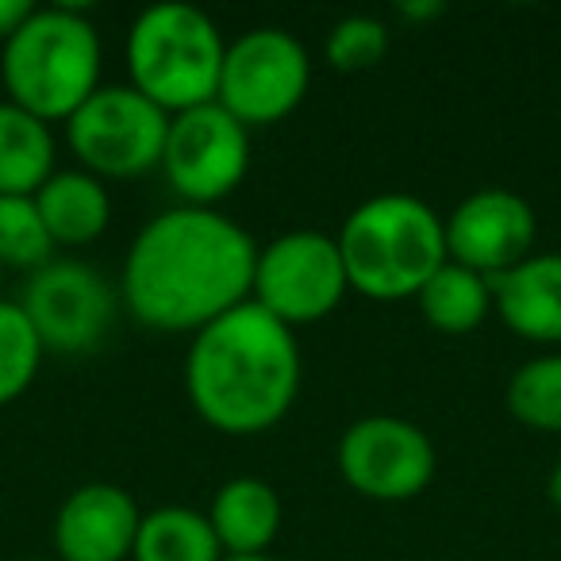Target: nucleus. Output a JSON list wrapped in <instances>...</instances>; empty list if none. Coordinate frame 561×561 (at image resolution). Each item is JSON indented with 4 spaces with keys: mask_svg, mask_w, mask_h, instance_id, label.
Here are the masks:
<instances>
[{
    "mask_svg": "<svg viewBox=\"0 0 561 561\" xmlns=\"http://www.w3.org/2000/svg\"><path fill=\"white\" fill-rule=\"evenodd\" d=\"M162 173L188 208H216L250 173V127L219 101L170 116Z\"/></svg>",
    "mask_w": 561,
    "mask_h": 561,
    "instance_id": "obj_9",
    "label": "nucleus"
},
{
    "mask_svg": "<svg viewBox=\"0 0 561 561\" xmlns=\"http://www.w3.org/2000/svg\"><path fill=\"white\" fill-rule=\"evenodd\" d=\"M351 289L369 300H404L446 265L443 216L408 193H377L335 234Z\"/></svg>",
    "mask_w": 561,
    "mask_h": 561,
    "instance_id": "obj_3",
    "label": "nucleus"
},
{
    "mask_svg": "<svg viewBox=\"0 0 561 561\" xmlns=\"http://www.w3.org/2000/svg\"><path fill=\"white\" fill-rule=\"evenodd\" d=\"M55 131L20 104L0 101V196H35L55 173Z\"/></svg>",
    "mask_w": 561,
    "mask_h": 561,
    "instance_id": "obj_17",
    "label": "nucleus"
},
{
    "mask_svg": "<svg viewBox=\"0 0 561 561\" xmlns=\"http://www.w3.org/2000/svg\"><path fill=\"white\" fill-rule=\"evenodd\" d=\"M27 561H50V558H27Z\"/></svg>",
    "mask_w": 561,
    "mask_h": 561,
    "instance_id": "obj_29",
    "label": "nucleus"
},
{
    "mask_svg": "<svg viewBox=\"0 0 561 561\" xmlns=\"http://www.w3.org/2000/svg\"><path fill=\"white\" fill-rule=\"evenodd\" d=\"M170 116L131 85H101L70 119L66 142L85 173L127 181L162 165Z\"/></svg>",
    "mask_w": 561,
    "mask_h": 561,
    "instance_id": "obj_6",
    "label": "nucleus"
},
{
    "mask_svg": "<svg viewBox=\"0 0 561 561\" xmlns=\"http://www.w3.org/2000/svg\"><path fill=\"white\" fill-rule=\"evenodd\" d=\"M32 12H35V4H27V0H0V47L24 27V20L32 16Z\"/></svg>",
    "mask_w": 561,
    "mask_h": 561,
    "instance_id": "obj_24",
    "label": "nucleus"
},
{
    "mask_svg": "<svg viewBox=\"0 0 561 561\" xmlns=\"http://www.w3.org/2000/svg\"><path fill=\"white\" fill-rule=\"evenodd\" d=\"M43 224L55 247H89L112 224V196L101 178L78 170H55L47 185L35 193Z\"/></svg>",
    "mask_w": 561,
    "mask_h": 561,
    "instance_id": "obj_16",
    "label": "nucleus"
},
{
    "mask_svg": "<svg viewBox=\"0 0 561 561\" xmlns=\"http://www.w3.org/2000/svg\"><path fill=\"white\" fill-rule=\"evenodd\" d=\"M43 343L24 308L0 300V408L20 400L35 385L43 366Z\"/></svg>",
    "mask_w": 561,
    "mask_h": 561,
    "instance_id": "obj_21",
    "label": "nucleus"
},
{
    "mask_svg": "<svg viewBox=\"0 0 561 561\" xmlns=\"http://www.w3.org/2000/svg\"><path fill=\"white\" fill-rule=\"evenodd\" d=\"M20 308L32 320L43 351L85 354L101 346L116 320V293L93 265L50 257L24 285Z\"/></svg>",
    "mask_w": 561,
    "mask_h": 561,
    "instance_id": "obj_11",
    "label": "nucleus"
},
{
    "mask_svg": "<svg viewBox=\"0 0 561 561\" xmlns=\"http://www.w3.org/2000/svg\"><path fill=\"white\" fill-rule=\"evenodd\" d=\"M492 300L512 335L561 346V254H530L492 280Z\"/></svg>",
    "mask_w": 561,
    "mask_h": 561,
    "instance_id": "obj_14",
    "label": "nucleus"
},
{
    "mask_svg": "<svg viewBox=\"0 0 561 561\" xmlns=\"http://www.w3.org/2000/svg\"><path fill=\"white\" fill-rule=\"evenodd\" d=\"M385 55H389V24L377 16H362V12L339 20L323 43V58L331 62V70L343 73L374 70L385 62Z\"/></svg>",
    "mask_w": 561,
    "mask_h": 561,
    "instance_id": "obj_23",
    "label": "nucleus"
},
{
    "mask_svg": "<svg viewBox=\"0 0 561 561\" xmlns=\"http://www.w3.org/2000/svg\"><path fill=\"white\" fill-rule=\"evenodd\" d=\"M55 254L47 224H43L35 196H0V262L4 270H43Z\"/></svg>",
    "mask_w": 561,
    "mask_h": 561,
    "instance_id": "obj_22",
    "label": "nucleus"
},
{
    "mask_svg": "<svg viewBox=\"0 0 561 561\" xmlns=\"http://www.w3.org/2000/svg\"><path fill=\"white\" fill-rule=\"evenodd\" d=\"M185 392L219 435L242 438L277 427L300 392L297 331L247 300L193 335Z\"/></svg>",
    "mask_w": 561,
    "mask_h": 561,
    "instance_id": "obj_2",
    "label": "nucleus"
},
{
    "mask_svg": "<svg viewBox=\"0 0 561 561\" xmlns=\"http://www.w3.org/2000/svg\"><path fill=\"white\" fill-rule=\"evenodd\" d=\"M208 523L219 538L224 558H250L265 553L280 535L285 507L270 481L262 477H231L216 489L208 504Z\"/></svg>",
    "mask_w": 561,
    "mask_h": 561,
    "instance_id": "obj_15",
    "label": "nucleus"
},
{
    "mask_svg": "<svg viewBox=\"0 0 561 561\" xmlns=\"http://www.w3.org/2000/svg\"><path fill=\"white\" fill-rule=\"evenodd\" d=\"M12 104L43 124H66L101 89V35L78 9H35L0 55Z\"/></svg>",
    "mask_w": 561,
    "mask_h": 561,
    "instance_id": "obj_4",
    "label": "nucleus"
},
{
    "mask_svg": "<svg viewBox=\"0 0 561 561\" xmlns=\"http://www.w3.org/2000/svg\"><path fill=\"white\" fill-rule=\"evenodd\" d=\"M415 305H420V316L435 331H443V335H469V331H477L489 320L496 300H492L489 277L446 257L443 270L415 293Z\"/></svg>",
    "mask_w": 561,
    "mask_h": 561,
    "instance_id": "obj_18",
    "label": "nucleus"
},
{
    "mask_svg": "<svg viewBox=\"0 0 561 561\" xmlns=\"http://www.w3.org/2000/svg\"><path fill=\"white\" fill-rule=\"evenodd\" d=\"M257 242L216 208L162 211L127 247L119 297L150 331L196 335L250 300Z\"/></svg>",
    "mask_w": 561,
    "mask_h": 561,
    "instance_id": "obj_1",
    "label": "nucleus"
},
{
    "mask_svg": "<svg viewBox=\"0 0 561 561\" xmlns=\"http://www.w3.org/2000/svg\"><path fill=\"white\" fill-rule=\"evenodd\" d=\"M507 412L530 431L561 435V351L523 362L507 381Z\"/></svg>",
    "mask_w": 561,
    "mask_h": 561,
    "instance_id": "obj_20",
    "label": "nucleus"
},
{
    "mask_svg": "<svg viewBox=\"0 0 561 561\" xmlns=\"http://www.w3.org/2000/svg\"><path fill=\"white\" fill-rule=\"evenodd\" d=\"M351 293L339 242L323 231H285L257 247L250 300L285 328L320 323Z\"/></svg>",
    "mask_w": 561,
    "mask_h": 561,
    "instance_id": "obj_7",
    "label": "nucleus"
},
{
    "mask_svg": "<svg viewBox=\"0 0 561 561\" xmlns=\"http://www.w3.org/2000/svg\"><path fill=\"white\" fill-rule=\"evenodd\" d=\"M131 561H224L208 515L185 504L142 512Z\"/></svg>",
    "mask_w": 561,
    "mask_h": 561,
    "instance_id": "obj_19",
    "label": "nucleus"
},
{
    "mask_svg": "<svg viewBox=\"0 0 561 561\" xmlns=\"http://www.w3.org/2000/svg\"><path fill=\"white\" fill-rule=\"evenodd\" d=\"M397 12L404 20H438L446 12V4H438V0H404V4H397Z\"/></svg>",
    "mask_w": 561,
    "mask_h": 561,
    "instance_id": "obj_25",
    "label": "nucleus"
},
{
    "mask_svg": "<svg viewBox=\"0 0 561 561\" xmlns=\"http://www.w3.org/2000/svg\"><path fill=\"white\" fill-rule=\"evenodd\" d=\"M546 500L561 512V461L550 469V477H546Z\"/></svg>",
    "mask_w": 561,
    "mask_h": 561,
    "instance_id": "obj_26",
    "label": "nucleus"
},
{
    "mask_svg": "<svg viewBox=\"0 0 561 561\" xmlns=\"http://www.w3.org/2000/svg\"><path fill=\"white\" fill-rule=\"evenodd\" d=\"M312 85L305 43L280 27H254L227 43L216 101L242 127H270L300 108Z\"/></svg>",
    "mask_w": 561,
    "mask_h": 561,
    "instance_id": "obj_8",
    "label": "nucleus"
},
{
    "mask_svg": "<svg viewBox=\"0 0 561 561\" xmlns=\"http://www.w3.org/2000/svg\"><path fill=\"white\" fill-rule=\"evenodd\" d=\"M0 280H4V262H0Z\"/></svg>",
    "mask_w": 561,
    "mask_h": 561,
    "instance_id": "obj_28",
    "label": "nucleus"
},
{
    "mask_svg": "<svg viewBox=\"0 0 561 561\" xmlns=\"http://www.w3.org/2000/svg\"><path fill=\"white\" fill-rule=\"evenodd\" d=\"M443 231L450 262L496 280L535 254L538 219L527 196L489 185L454 204V211L443 219Z\"/></svg>",
    "mask_w": 561,
    "mask_h": 561,
    "instance_id": "obj_12",
    "label": "nucleus"
},
{
    "mask_svg": "<svg viewBox=\"0 0 561 561\" xmlns=\"http://www.w3.org/2000/svg\"><path fill=\"white\" fill-rule=\"evenodd\" d=\"M339 473L377 504L415 500L435 481L438 454L427 431L400 415H362L339 438Z\"/></svg>",
    "mask_w": 561,
    "mask_h": 561,
    "instance_id": "obj_10",
    "label": "nucleus"
},
{
    "mask_svg": "<svg viewBox=\"0 0 561 561\" xmlns=\"http://www.w3.org/2000/svg\"><path fill=\"white\" fill-rule=\"evenodd\" d=\"M224 561H277V558H270V553H250V558H224Z\"/></svg>",
    "mask_w": 561,
    "mask_h": 561,
    "instance_id": "obj_27",
    "label": "nucleus"
},
{
    "mask_svg": "<svg viewBox=\"0 0 561 561\" xmlns=\"http://www.w3.org/2000/svg\"><path fill=\"white\" fill-rule=\"evenodd\" d=\"M139 504L112 481L78 484L58 504L50 542L55 561H127L139 535Z\"/></svg>",
    "mask_w": 561,
    "mask_h": 561,
    "instance_id": "obj_13",
    "label": "nucleus"
},
{
    "mask_svg": "<svg viewBox=\"0 0 561 561\" xmlns=\"http://www.w3.org/2000/svg\"><path fill=\"white\" fill-rule=\"evenodd\" d=\"M224 55L227 39L204 9L178 0L150 4L127 32V85L165 116H178L216 101Z\"/></svg>",
    "mask_w": 561,
    "mask_h": 561,
    "instance_id": "obj_5",
    "label": "nucleus"
}]
</instances>
